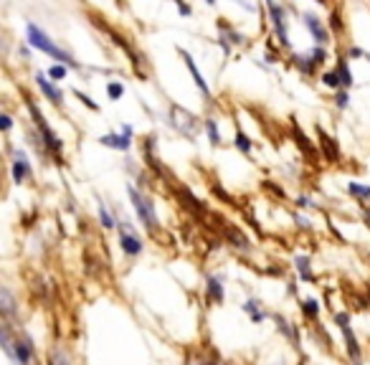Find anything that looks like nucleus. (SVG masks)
I'll return each instance as SVG.
<instances>
[{"mask_svg":"<svg viewBox=\"0 0 370 365\" xmlns=\"http://www.w3.org/2000/svg\"><path fill=\"white\" fill-rule=\"evenodd\" d=\"M106 94H109V99H119V97L124 94V84H122V81H109Z\"/></svg>","mask_w":370,"mask_h":365,"instance_id":"nucleus-20","label":"nucleus"},{"mask_svg":"<svg viewBox=\"0 0 370 365\" xmlns=\"http://www.w3.org/2000/svg\"><path fill=\"white\" fill-rule=\"evenodd\" d=\"M76 97H79V99H81V102H84L86 106H89V109H94V112L99 109V104H97V102H92V99H89V97H86V94H81L79 89H76Z\"/></svg>","mask_w":370,"mask_h":365,"instance_id":"nucleus-25","label":"nucleus"},{"mask_svg":"<svg viewBox=\"0 0 370 365\" xmlns=\"http://www.w3.org/2000/svg\"><path fill=\"white\" fill-rule=\"evenodd\" d=\"M337 325H340L342 335L347 337V350H350V358H353V360H360V348H358V340H355V335H353L350 325H347V317H345V314H337Z\"/></svg>","mask_w":370,"mask_h":365,"instance_id":"nucleus-9","label":"nucleus"},{"mask_svg":"<svg viewBox=\"0 0 370 365\" xmlns=\"http://www.w3.org/2000/svg\"><path fill=\"white\" fill-rule=\"evenodd\" d=\"M317 3H324V0H317Z\"/></svg>","mask_w":370,"mask_h":365,"instance_id":"nucleus-35","label":"nucleus"},{"mask_svg":"<svg viewBox=\"0 0 370 365\" xmlns=\"http://www.w3.org/2000/svg\"><path fill=\"white\" fill-rule=\"evenodd\" d=\"M0 297H3V312L5 314H10L15 307H13V297H10V292L8 289H3V292H0Z\"/></svg>","mask_w":370,"mask_h":365,"instance_id":"nucleus-21","label":"nucleus"},{"mask_svg":"<svg viewBox=\"0 0 370 365\" xmlns=\"http://www.w3.org/2000/svg\"><path fill=\"white\" fill-rule=\"evenodd\" d=\"M28 109H31V114H33V119H36V127L41 130V135H43V142H46V147L51 150V153H61V140L53 135V130L46 124V119H43V114L36 109V104H28Z\"/></svg>","mask_w":370,"mask_h":365,"instance_id":"nucleus-4","label":"nucleus"},{"mask_svg":"<svg viewBox=\"0 0 370 365\" xmlns=\"http://www.w3.org/2000/svg\"><path fill=\"white\" fill-rule=\"evenodd\" d=\"M129 198H132V206H135V210H137L140 221L145 223V228H147V231H155V228H158V213H155V206H152V201H150L147 196H142V193H140L137 188H132V185H129Z\"/></svg>","mask_w":370,"mask_h":365,"instance_id":"nucleus-2","label":"nucleus"},{"mask_svg":"<svg viewBox=\"0 0 370 365\" xmlns=\"http://www.w3.org/2000/svg\"><path fill=\"white\" fill-rule=\"evenodd\" d=\"M249 312H251V317L254 319H264V312H256V302H249V305H244Z\"/></svg>","mask_w":370,"mask_h":365,"instance_id":"nucleus-26","label":"nucleus"},{"mask_svg":"<svg viewBox=\"0 0 370 365\" xmlns=\"http://www.w3.org/2000/svg\"><path fill=\"white\" fill-rule=\"evenodd\" d=\"M302 20H304V26H307V31L312 33L315 44H317V46H327L330 36H327V28H324L322 20H319L315 13H302Z\"/></svg>","mask_w":370,"mask_h":365,"instance_id":"nucleus-5","label":"nucleus"},{"mask_svg":"<svg viewBox=\"0 0 370 365\" xmlns=\"http://www.w3.org/2000/svg\"><path fill=\"white\" fill-rule=\"evenodd\" d=\"M66 74H69L66 63H56V66H51V69H49V76H51L53 81H61V79H66Z\"/></svg>","mask_w":370,"mask_h":365,"instance_id":"nucleus-17","label":"nucleus"},{"mask_svg":"<svg viewBox=\"0 0 370 365\" xmlns=\"http://www.w3.org/2000/svg\"><path fill=\"white\" fill-rule=\"evenodd\" d=\"M180 56H183V61H185V66H188V71L193 74V79H195V87H198L206 97H211V89H208V84H206V79L201 76V71H198V66H195V61H193V56L188 53V51H183L180 49Z\"/></svg>","mask_w":370,"mask_h":365,"instance_id":"nucleus-10","label":"nucleus"},{"mask_svg":"<svg viewBox=\"0 0 370 365\" xmlns=\"http://www.w3.org/2000/svg\"><path fill=\"white\" fill-rule=\"evenodd\" d=\"M350 56H363V51H360L358 46H353V49H350Z\"/></svg>","mask_w":370,"mask_h":365,"instance_id":"nucleus-32","label":"nucleus"},{"mask_svg":"<svg viewBox=\"0 0 370 365\" xmlns=\"http://www.w3.org/2000/svg\"><path fill=\"white\" fill-rule=\"evenodd\" d=\"M10 170H13V180H15V183H23L26 178H31V162H28V157H26L23 150H15L13 162H10Z\"/></svg>","mask_w":370,"mask_h":365,"instance_id":"nucleus-7","label":"nucleus"},{"mask_svg":"<svg viewBox=\"0 0 370 365\" xmlns=\"http://www.w3.org/2000/svg\"><path fill=\"white\" fill-rule=\"evenodd\" d=\"M36 87L43 92V97H46L49 102H53V104H61L63 102V92L56 87V84H53V79H49L46 74H36Z\"/></svg>","mask_w":370,"mask_h":365,"instance_id":"nucleus-6","label":"nucleus"},{"mask_svg":"<svg viewBox=\"0 0 370 365\" xmlns=\"http://www.w3.org/2000/svg\"><path fill=\"white\" fill-rule=\"evenodd\" d=\"M322 84H324V87H330V89H340L342 81H340L337 69H335V71H327V74H322Z\"/></svg>","mask_w":370,"mask_h":365,"instance_id":"nucleus-15","label":"nucleus"},{"mask_svg":"<svg viewBox=\"0 0 370 365\" xmlns=\"http://www.w3.org/2000/svg\"><path fill=\"white\" fill-rule=\"evenodd\" d=\"M119 246H122V251H124L127 256H140V254H142V241H140L127 226L119 231Z\"/></svg>","mask_w":370,"mask_h":365,"instance_id":"nucleus-8","label":"nucleus"},{"mask_svg":"<svg viewBox=\"0 0 370 365\" xmlns=\"http://www.w3.org/2000/svg\"><path fill=\"white\" fill-rule=\"evenodd\" d=\"M201 365H213V363H201Z\"/></svg>","mask_w":370,"mask_h":365,"instance_id":"nucleus-34","label":"nucleus"},{"mask_svg":"<svg viewBox=\"0 0 370 365\" xmlns=\"http://www.w3.org/2000/svg\"><path fill=\"white\" fill-rule=\"evenodd\" d=\"M208 294L213 297V302H223V284L215 276L208 279Z\"/></svg>","mask_w":370,"mask_h":365,"instance_id":"nucleus-13","label":"nucleus"},{"mask_svg":"<svg viewBox=\"0 0 370 365\" xmlns=\"http://www.w3.org/2000/svg\"><path fill=\"white\" fill-rule=\"evenodd\" d=\"M297 223H299V226H310V218H302V216H297Z\"/></svg>","mask_w":370,"mask_h":365,"instance_id":"nucleus-31","label":"nucleus"},{"mask_svg":"<svg viewBox=\"0 0 370 365\" xmlns=\"http://www.w3.org/2000/svg\"><path fill=\"white\" fill-rule=\"evenodd\" d=\"M206 3H208V5H215V0H206Z\"/></svg>","mask_w":370,"mask_h":365,"instance_id":"nucleus-33","label":"nucleus"},{"mask_svg":"<svg viewBox=\"0 0 370 365\" xmlns=\"http://www.w3.org/2000/svg\"><path fill=\"white\" fill-rule=\"evenodd\" d=\"M297 269H299L302 276H307V279L312 276V274H310V259H302V256H299V259H297Z\"/></svg>","mask_w":370,"mask_h":365,"instance_id":"nucleus-23","label":"nucleus"},{"mask_svg":"<svg viewBox=\"0 0 370 365\" xmlns=\"http://www.w3.org/2000/svg\"><path fill=\"white\" fill-rule=\"evenodd\" d=\"M236 147H238V150H244V153H249V150H251V140H249L246 135L238 132V135H236Z\"/></svg>","mask_w":370,"mask_h":365,"instance_id":"nucleus-22","label":"nucleus"},{"mask_svg":"<svg viewBox=\"0 0 370 365\" xmlns=\"http://www.w3.org/2000/svg\"><path fill=\"white\" fill-rule=\"evenodd\" d=\"M99 221H102V226H104V228H112V226H114L112 213L106 210V206H104V203H99Z\"/></svg>","mask_w":370,"mask_h":365,"instance_id":"nucleus-18","label":"nucleus"},{"mask_svg":"<svg viewBox=\"0 0 370 365\" xmlns=\"http://www.w3.org/2000/svg\"><path fill=\"white\" fill-rule=\"evenodd\" d=\"M310 58H312V63H315V66L324 63V58H327V51H324V46H315V49L310 51Z\"/></svg>","mask_w":370,"mask_h":365,"instance_id":"nucleus-19","label":"nucleus"},{"mask_svg":"<svg viewBox=\"0 0 370 365\" xmlns=\"http://www.w3.org/2000/svg\"><path fill=\"white\" fill-rule=\"evenodd\" d=\"M347 102H350L347 92H340V94H337V106H347Z\"/></svg>","mask_w":370,"mask_h":365,"instance_id":"nucleus-29","label":"nucleus"},{"mask_svg":"<svg viewBox=\"0 0 370 365\" xmlns=\"http://www.w3.org/2000/svg\"><path fill=\"white\" fill-rule=\"evenodd\" d=\"M0 127H3L5 132L10 130V127H13V119H10V114H3V117H0Z\"/></svg>","mask_w":370,"mask_h":365,"instance_id":"nucleus-27","label":"nucleus"},{"mask_svg":"<svg viewBox=\"0 0 370 365\" xmlns=\"http://www.w3.org/2000/svg\"><path fill=\"white\" fill-rule=\"evenodd\" d=\"M26 41H28L31 49L46 53V56H53V58H58L61 63H66V66H71V69L79 66V61H74V56H71L69 51H63L61 46H56L53 41L49 38V33L43 31V28H38L36 23H28V26H26Z\"/></svg>","mask_w":370,"mask_h":365,"instance_id":"nucleus-1","label":"nucleus"},{"mask_svg":"<svg viewBox=\"0 0 370 365\" xmlns=\"http://www.w3.org/2000/svg\"><path fill=\"white\" fill-rule=\"evenodd\" d=\"M266 8H269V15H271L274 31L279 36V44L284 46V49H292L289 31H287V10H284V5H279L276 0H266Z\"/></svg>","mask_w":370,"mask_h":365,"instance_id":"nucleus-3","label":"nucleus"},{"mask_svg":"<svg viewBox=\"0 0 370 365\" xmlns=\"http://www.w3.org/2000/svg\"><path fill=\"white\" fill-rule=\"evenodd\" d=\"M175 3H178V10H180L183 15H190V13H193V10H190V5L185 3V0H175Z\"/></svg>","mask_w":370,"mask_h":365,"instance_id":"nucleus-28","label":"nucleus"},{"mask_svg":"<svg viewBox=\"0 0 370 365\" xmlns=\"http://www.w3.org/2000/svg\"><path fill=\"white\" fill-rule=\"evenodd\" d=\"M297 203H299V206H302V208H304V206H312V201H310V198H299V201H297Z\"/></svg>","mask_w":370,"mask_h":365,"instance_id":"nucleus-30","label":"nucleus"},{"mask_svg":"<svg viewBox=\"0 0 370 365\" xmlns=\"http://www.w3.org/2000/svg\"><path fill=\"white\" fill-rule=\"evenodd\" d=\"M99 142L104 147H112V150H129V142H132V135H104L99 137Z\"/></svg>","mask_w":370,"mask_h":365,"instance_id":"nucleus-11","label":"nucleus"},{"mask_svg":"<svg viewBox=\"0 0 370 365\" xmlns=\"http://www.w3.org/2000/svg\"><path fill=\"white\" fill-rule=\"evenodd\" d=\"M302 312H307L310 317H315L317 314V302H315V299H307V302L302 305Z\"/></svg>","mask_w":370,"mask_h":365,"instance_id":"nucleus-24","label":"nucleus"},{"mask_svg":"<svg viewBox=\"0 0 370 365\" xmlns=\"http://www.w3.org/2000/svg\"><path fill=\"white\" fill-rule=\"evenodd\" d=\"M236 3H241V0H236Z\"/></svg>","mask_w":370,"mask_h":365,"instance_id":"nucleus-36","label":"nucleus"},{"mask_svg":"<svg viewBox=\"0 0 370 365\" xmlns=\"http://www.w3.org/2000/svg\"><path fill=\"white\" fill-rule=\"evenodd\" d=\"M206 132L211 137L213 145H218L221 142V135H218V124H215V119H206Z\"/></svg>","mask_w":370,"mask_h":365,"instance_id":"nucleus-16","label":"nucleus"},{"mask_svg":"<svg viewBox=\"0 0 370 365\" xmlns=\"http://www.w3.org/2000/svg\"><path fill=\"white\" fill-rule=\"evenodd\" d=\"M337 74H340V81H342V89L347 92V89L353 87V74H350V66H347V58L345 56L337 63Z\"/></svg>","mask_w":370,"mask_h":365,"instance_id":"nucleus-12","label":"nucleus"},{"mask_svg":"<svg viewBox=\"0 0 370 365\" xmlns=\"http://www.w3.org/2000/svg\"><path fill=\"white\" fill-rule=\"evenodd\" d=\"M347 190H350V196H355V198H360V201H368V198H370V185L350 183V185H347Z\"/></svg>","mask_w":370,"mask_h":365,"instance_id":"nucleus-14","label":"nucleus"}]
</instances>
